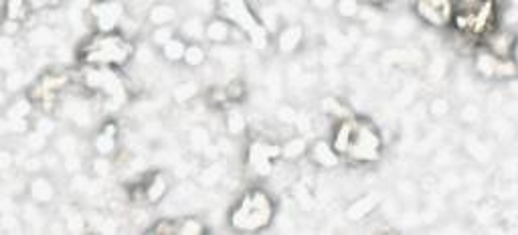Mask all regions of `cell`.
Instances as JSON below:
<instances>
[{"label":"cell","mask_w":518,"mask_h":235,"mask_svg":"<svg viewBox=\"0 0 518 235\" xmlns=\"http://www.w3.org/2000/svg\"><path fill=\"white\" fill-rule=\"evenodd\" d=\"M452 9L454 5L448 0H423V3H417V15L436 27H444L452 21Z\"/></svg>","instance_id":"5b68a950"},{"label":"cell","mask_w":518,"mask_h":235,"mask_svg":"<svg viewBox=\"0 0 518 235\" xmlns=\"http://www.w3.org/2000/svg\"><path fill=\"white\" fill-rule=\"evenodd\" d=\"M132 53V45L122 35H96L81 49V57L90 63L118 65L124 63Z\"/></svg>","instance_id":"277c9868"},{"label":"cell","mask_w":518,"mask_h":235,"mask_svg":"<svg viewBox=\"0 0 518 235\" xmlns=\"http://www.w3.org/2000/svg\"><path fill=\"white\" fill-rule=\"evenodd\" d=\"M334 152L347 161L371 163L381 154L379 130L363 118L344 120L334 134Z\"/></svg>","instance_id":"6da1fadb"},{"label":"cell","mask_w":518,"mask_h":235,"mask_svg":"<svg viewBox=\"0 0 518 235\" xmlns=\"http://www.w3.org/2000/svg\"><path fill=\"white\" fill-rule=\"evenodd\" d=\"M452 21L460 33L472 39H488L496 27V5L466 0L452 9Z\"/></svg>","instance_id":"7a4b0ae2"},{"label":"cell","mask_w":518,"mask_h":235,"mask_svg":"<svg viewBox=\"0 0 518 235\" xmlns=\"http://www.w3.org/2000/svg\"><path fill=\"white\" fill-rule=\"evenodd\" d=\"M274 205L264 191L247 193L233 211V225L243 231H257L272 221Z\"/></svg>","instance_id":"3957f363"}]
</instances>
